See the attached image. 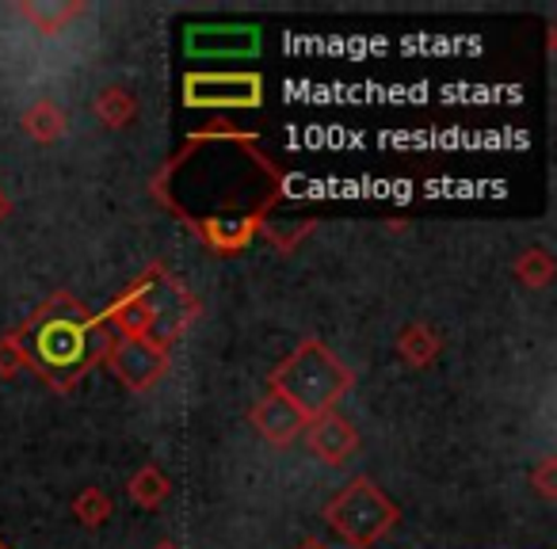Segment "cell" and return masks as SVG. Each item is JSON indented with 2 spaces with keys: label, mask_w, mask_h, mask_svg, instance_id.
Segmentation results:
<instances>
[{
  "label": "cell",
  "mask_w": 557,
  "mask_h": 549,
  "mask_svg": "<svg viewBox=\"0 0 557 549\" xmlns=\"http://www.w3.org/2000/svg\"><path fill=\"white\" fill-rule=\"evenodd\" d=\"M27 366V355L20 348V340L12 333L0 336V378H16L20 371Z\"/></svg>",
  "instance_id": "cell-19"
},
{
  "label": "cell",
  "mask_w": 557,
  "mask_h": 549,
  "mask_svg": "<svg viewBox=\"0 0 557 549\" xmlns=\"http://www.w3.org/2000/svg\"><path fill=\"white\" fill-rule=\"evenodd\" d=\"M298 549H329V546H325V541H321V538H306Z\"/></svg>",
  "instance_id": "cell-22"
},
{
  "label": "cell",
  "mask_w": 557,
  "mask_h": 549,
  "mask_svg": "<svg viewBox=\"0 0 557 549\" xmlns=\"http://www.w3.org/2000/svg\"><path fill=\"white\" fill-rule=\"evenodd\" d=\"M184 50L191 58H252L260 50V27H245V24L187 27Z\"/></svg>",
  "instance_id": "cell-8"
},
{
  "label": "cell",
  "mask_w": 557,
  "mask_h": 549,
  "mask_svg": "<svg viewBox=\"0 0 557 549\" xmlns=\"http://www.w3.org/2000/svg\"><path fill=\"white\" fill-rule=\"evenodd\" d=\"M248 420H252V427L271 442V447H290V442L306 432V424H310L287 397H278V394L260 397V401L252 404V416Z\"/></svg>",
  "instance_id": "cell-10"
},
{
  "label": "cell",
  "mask_w": 557,
  "mask_h": 549,
  "mask_svg": "<svg viewBox=\"0 0 557 549\" xmlns=\"http://www.w3.org/2000/svg\"><path fill=\"white\" fill-rule=\"evenodd\" d=\"M0 549H12V546H9V541H4V538H0Z\"/></svg>",
  "instance_id": "cell-24"
},
{
  "label": "cell",
  "mask_w": 557,
  "mask_h": 549,
  "mask_svg": "<svg viewBox=\"0 0 557 549\" xmlns=\"http://www.w3.org/2000/svg\"><path fill=\"white\" fill-rule=\"evenodd\" d=\"M302 435L310 454L325 465H344L359 450V427L341 412H325V416L310 420Z\"/></svg>",
  "instance_id": "cell-9"
},
{
  "label": "cell",
  "mask_w": 557,
  "mask_h": 549,
  "mask_svg": "<svg viewBox=\"0 0 557 549\" xmlns=\"http://www.w3.org/2000/svg\"><path fill=\"white\" fill-rule=\"evenodd\" d=\"M12 214V202H9V195H0V222Z\"/></svg>",
  "instance_id": "cell-21"
},
{
  "label": "cell",
  "mask_w": 557,
  "mask_h": 549,
  "mask_svg": "<svg viewBox=\"0 0 557 549\" xmlns=\"http://www.w3.org/2000/svg\"><path fill=\"white\" fill-rule=\"evenodd\" d=\"M103 363L111 366V374H115L126 389L146 394V389H153L157 382L169 374L172 359H169V348H161V344L149 340V336H115Z\"/></svg>",
  "instance_id": "cell-7"
},
{
  "label": "cell",
  "mask_w": 557,
  "mask_h": 549,
  "mask_svg": "<svg viewBox=\"0 0 557 549\" xmlns=\"http://www.w3.org/2000/svg\"><path fill=\"white\" fill-rule=\"evenodd\" d=\"M531 485L539 488L542 500H557V458L546 454L539 465L531 470Z\"/></svg>",
  "instance_id": "cell-20"
},
{
  "label": "cell",
  "mask_w": 557,
  "mask_h": 549,
  "mask_svg": "<svg viewBox=\"0 0 557 549\" xmlns=\"http://www.w3.org/2000/svg\"><path fill=\"white\" fill-rule=\"evenodd\" d=\"M126 492H131V500L138 503V508L157 511L172 496V477L161 470V465L149 462V465H141L131 481H126Z\"/></svg>",
  "instance_id": "cell-16"
},
{
  "label": "cell",
  "mask_w": 557,
  "mask_h": 549,
  "mask_svg": "<svg viewBox=\"0 0 557 549\" xmlns=\"http://www.w3.org/2000/svg\"><path fill=\"white\" fill-rule=\"evenodd\" d=\"M153 195L210 252L237 255L260 237L283 199V172L260 149L256 134L214 126L191 134L157 172Z\"/></svg>",
  "instance_id": "cell-1"
},
{
  "label": "cell",
  "mask_w": 557,
  "mask_h": 549,
  "mask_svg": "<svg viewBox=\"0 0 557 549\" xmlns=\"http://www.w3.org/2000/svg\"><path fill=\"white\" fill-rule=\"evenodd\" d=\"M134 287L141 290V298H146V310H149V340H157L161 348H169V344H176L180 336L187 333V328L199 321L202 313V302L199 295H191V290L184 287V283L172 275L164 263H153V267H146V275H141Z\"/></svg>",
  "instance_id": "cell-5"
},
{
  "label": "cell",
  "mask_w": 557,
  "mask_h": 549,
  "mask_svg": "<svg viewBox=\"0 0 557 549\" xmlns=\"http://www.w3.org/2000/svg\"><path fill=\"white\" fill-rule=\"evenodd\" d=\"M70 508H73V515L81 519V526H88V531H96V526H103L115 515V503H111V496L100 492V488H81Z\"/></svg>",
  "instance_id": "cell-18"
},
{
  "label": "cell",
  "mask_w": 557,
  "mask_h": 549,
  "mask_svg": "<svg viewBox=\"0 0 557 549\" xmlns=\"http://www.w3.org/2000/svg\"><path fill=\"white\" fill-rule=\"evenodd\" d=\"M440 351H443V336L435 333L432 325H424V321H412V325H405L401 333H397V355H401L412 371L432 366L435 359H440Z\"/></svg>",
  "instance_id": "cell-12"
},
{
  "label": "cell",
  "mask_w": 557,
  "mask_h": 549,
  "mask_svg": "<svg viewBox=\"0 0 557 549\" xmlns=\"http://www.w3.org/2000/svg\"><path fill=\"white\" fill-rule=\"evenodd\" d=\"M85 12H88L85 0H73V4L70 0H62V4H50V0H39V4H35V0H24V4H20V16L42 35H62L65 27H70L77 16H85Z\"/></svg>",
  "instance_id": "cell-13"
},
{
  "label": "cell",
  "mask_w": 557,
  "mask_h": 549,
  "mask_svg": "<svg viewBox=\"0 0 557 549\" xmlns=\"http://www.w3.org/2000/svg\"><path fill=\"white\" fill-rule=\"evenodd\" d=\"M20 126H24L27 138L39 141V146H54V141L70 130V115H65L54 100H35L32 108L20 115Z\"/></svg>",
  "instance_id": "cell-14"
},
{
  "label": "cell",
  "mask_w": 557,
  "mask_h": 549,
  "mask_svg": "<svg viewBox=\"0 0 557 549\" xmlns=\"http://www.w3.org/2000/svg\"><path fill=\"white\" fill-rule=\"evenodd\" d=\"M12 336L24 348L27 371L58 394H70L92 366H100L115 340L108 321L73 295H50L24 325L12 328Z\"/></svg>",
  "instance_id": "cell-2"
},
{
  "label": "cell",
  "mask_w": 557,
  "mask_h": 549,
  "mask_svg": "<svg viewBox=\"0 0 557 549\" xmlns=\"http://www.w3.org/2000/svg\"><path fill=\"white\" fill-rule=\"evenodd\" d=\"M100 317L108 321V328L115 336H146L149 333V310H146V298H141V290L126 287L123 295L111 298V305H103Z\"/></svg>",
  "instance_id": "cell-11"
},
{
  "label": "cell",
  "mask_w": 557,
  "mask_h": 549,
  "mask_svg": "<svg viewBox=\"0 0 557 549\" xmlns=\"http://www.w3.org/2000/svg\"><path fill=\"white\" fill-rule=\"evenodd\" d=\"M153 549H180V546H172V541H161V546H153Z\"/></svg>",
  "instance_id": "cell-23"
},
{
  "label": "cell",
  "mask_w": 557,
  "mask_h": 549,
  "mask_svg": "<svg viewBox=\"0 0 557 549\" xmlns=\"http://www.w3.org/2000/svg\"><path fill=\"white\" fill-rule=\"evenodd\" d=\"M184 103L199 111H252L263 103L260 73H187Z\"/></svg>",
  "instance_id": "cell-6"
},
{
  "label": "cell",
  "mask_w": 557,
  "mask_h": 549,
  "mask_svg": "<svg viewBox=\"0 0 557 549\" xmlns=\"http://www.w3.org/2000/svg\"><path fill=\"white\" fill-rule=\"evenodd\" d=\"M268 386L271 394L287 397L306 420H318L336 412V404L356 389V371L325 340L310 336L271 371Z\"/></svg>",
  "instance_id": "cell-3"
},
{
  "label": "cell",
  "mask_w": 557,
  "mask_h": 549,
  "mask_svg": "<svg viewBox=\"0 0 557 549\" xmlns=\"http://www.w3.org/2000/svg\"><path fill=\"white\" fill-rule=\"evenodd\" d=\"M92 111H96V118L108 126V130H123V126H131L134 118H138V100H134L131 88L108 85V88H100V92H96Z\"/></svg>",
  "instance_id": "cell-15"
},
{
  "label": "cell",
  "mask_w": 557,
  "mask_h": 549,
  "mask_svg": "<svg viewBox=\"0 0 557 549\" xmlns=\"http://www.w3.org/2000/svg\"><path fill=\"white\" fill-rule=\"evenodd\" d=\"M329 526H333L336 538H344L351 549H374V541H382L397 526L401 511L397 503L374 485L371 477H351L333 500L321 511Z\"/></svg>",
  "instance_id": "cell-4"
},
{
  "label": "cell",
  "mask_w": 557,
  "mask_h": 549,
  "mask_svg": "<svg viewBox=\"0 0 557 549\" xmlns=\"http://www.w3.org/2000/svg\"><path fill=\"white\" fill-rule=\"evenodd\" d=\"M554 275H557V263H554V255H549L546 248H527V252L516 260V279L523 283L527 290L549 287V283H554Z\"/></svg>",
  "instance_id": "cell-17"
}]
</instances>
